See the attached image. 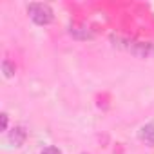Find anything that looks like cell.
<instances>
[{
	"instance_id": "obj_1",
	"label": "cell",
	"mask_w": 154,
	"mask_h": 154,
	"mask_svg": "<svg viewBox=\"0 0 154 154\" xmlns=\"http://www.w3.org/2000/svg\"><path fill=\"white\" fill-rule=\"evenodd\" d=\"M26 9H27V15L31 17V20L36 26H49L54 20V13H53L51 6H47V4L33 2V4H27Z\"/></svg>"
},
{
	"instance_id": "obj_2",
	"label": "cell",
	"mask_w": 154,
	"mask_h": 154,
	"mask_svg": "<svg viewBox=\"0 0 154 154\" xmlns=\"http://www.w3.org/2000/svg\"><path fill=\"white\" fill-rule=\"evenodd\" d=\"M125 44L127 45H123V47L138 58H147L150 53H154V45L149 42H125Z\"/></svg>"
},
{
	"instance_id": "obj_3",
	"label": "cell",
	"mask_w": 154,
	"mask_h": 154,
	"mask_svg": "<svg viewBox=\"0 0 154 154\" xmlns=\"http://www.w3.org/2000/svg\"><path fill=\"white\" fill-rule=\"evenodd\" d=\"M8 138H9V143H13L15 147H22L24 141H26V138H27V131H26L24 125H15L9 131V136Z\"/></svg>"
},
{
	"instance_id": "obj_4",
	"label": "cell",
	"mask_w": 154,
	"mask_h": 154,
	"mask_svg": "<svg viewBox=\"0 0 154 154\" xmlns=\"http://www.w3.org/2000/svg\"><path fill=\"white\" fill-rule=\"evenodd\" d=\"M138 138H140L141 141H145L147 145L154 147V123H147V125L140 127V131H138Z\"/></svg>"
},
{
	"instance_id": "obj_5",
	"label": "cell",
	"mask_w": 154,
	"mask_h": 154,
	"mask_svg": "<svg viewBox=\"0 0 154 154\" xmlns=\"http://www.w3.org/2000/svg\"><path fill=\"white\" fill-rule=\"evenodd\" d=\"M15 71H17L15 63H13L9 58H4V60H2V72H4L6 78H11V76H15Z\"/></svg>"
},
{
	"instance_id": "obj_6",
	"label": "cell",
	"mask_w": 154,
	"mask_h": 154,
	"mask_svg": "<svg viewBox=\"0 0 154 154\" xmlns=\"http://www.w3.org/2000/svg\"><path fill=\"white\" fill-rule=\"evenodd\" d=\"M40 154H63V152H62L58 147H54V145H49V147H45V149H44Z\"/></svg>"
},
{
	"instance_id": "obj_7",
	"label": "cell",
	"mask_w": 154,
	"mask_h": 154,
	"mask_svg": "<svg viewBox=\"0 0 154 154\" xmlns=\"http://www.w3.org/2000/svg\"><path fill=\"white\" fill-rule=\"evenodd\" d=\"M0 120H2V131H8V112H2L0 114Z\"/></svg>"
}]
</instances>
